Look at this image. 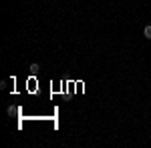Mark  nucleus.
Listing matches in <instances>:
<instances>
[{
	"label": "nucleus",
	"instance_id": "1",
	"mask_svg": "<svg viewBox=\"0 0 151 148\" xmlns=\"http://www.w3.org/2000/svg\"><path fill=\"white\" fill-rule=\"evenodd\" d=\"M143 36H145V38H151V26H145V28H143Z\"/></svg>",
	"mask_w": 151,
	"mask_h": 148
},
{
	"label": "nucleus",
	"instance_id": "2",
	"mask_svg": "<svg viewBox=\"0 0 151 148\" xmlns=\"http://www.w3.org/2000/svg\"><path fill=\"white\" fill-rule=\"evenodd\" d=\"M30 72H32V74H36V72H38V64H30Z\"/></svg>",
	"mask_w": 151,
	"mask_h": 148
}]
</instances>
